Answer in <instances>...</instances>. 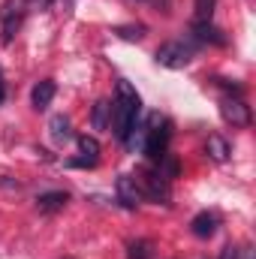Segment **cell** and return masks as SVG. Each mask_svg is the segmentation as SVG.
Segmentation results:
<instances>
[{
  "label": "cell",
  "mask_w": 256,
  "mask_h": 259,
  "mask_svg": "<svg viewBox=\"0 0 256 259\" xmlns=\"http://www.w3.org/2000/svg\"><path fill=\"white\" fill-rule=\"evenodd\" d=\"M118 199H121V205H127V208H136V205H139L142 190H139V181H136L133 175H121V178H118Z\"/></svg>",
  "instance_id": "cell-6"
},
{
  "label": "cell",
  "mask_w": 256,
  "mask_h": 259,
  "mask_svg": "<svg viewBox=\"0 0 256 259\" xmlns=\"http://www.w3.org/2000/svg\"><path fill=\"white\" fill-rule=\"evenodd\" d=\"M220 259H238V247L226 244V247H223V253H220Z\"/></svg>",
  "instance_id": "cell-18"
},
{
  "label": "cell",
  "mask_w": 256,
  "mask_h": 259,
  "mask_svg": "<svg viewBox=\"0 0 256 259\" xmlns=\"http://www.w3.org/2000/svg\"><path fill=\"white\" fill-rule=\"evenodd\" d=\"M154 61L166 69H184V66L193 61V49L181 39H172V42H163L154 55Z\"/></svg>",
  "instance_id": "cell-2"
},
{
  "label": "cell",
  "mask_w": 256,
  "mask_h": 259,
  "mask_svg": "<svg viewBox=\"0 0 256 259\" xmlns=\"http://www.w3.org/2000/svg\"><path fill=\"white\" fill-rule=\"evenodd\" d=\"M193 36H196L199 42H214V46H223V42H226L223 30H217L211 21H193Z\"/></svg>",
  "instance_id": "cell-9"
},
{
  "label": "cell",
  "mask_w": 256,
  "mask_h": 259,
  "mask_svg": "<svg viewBox=\"0 0 256 259\" xmlns=\"http://www.w3.org/2000/svg\"><path fill=\"white\" fill-rule=\"evenodd\" d=\"M24 12H27V0H3L0 6V24H3V46H9L24 21Z\"/></svg>",
  "instance_id": "cell-3"
},
{
  "label": "cell",
  "mask_w": 256,
  "mask_h": 259,
  "mask_svg": "<svg viewBox=\"0 0 256 259\" xmlns=\"http://www.w3.org/2000/svg\"><path fill=\"white\" fill-rule=\"evenodd\" d=\"M3 100H6V81H3V69H0V106H3Z\"/></svg>",
  "instance_id": "cell-19"
},
{
  "label": "cell",
  "mask_w": 256,
  "mask_h": 259,
  "mask_svg": "<svg viewBox=\"0 0 256 259\" xmlns=\"http://www.w3.org/2000/svg\"><path fill=\"white\" fill-rule=\"evenodd\" d=\"M139 115H142V100L136 94V88L130 81H118V97L112 103V133L127 142V136H133V130L139 124Z\"/></svg>",
  "instance_id": "cell-1"
},
{
  "label": "cell",
  "mask_w": 256,
  "mask_h": 259,
  "mask_svg": "<svg viewBox=\"0 0 256 259\" xmlns=\"http://www.w3.org/2000/svg\"><path fill=\"white\" fill-rule=\"evenodd\" d=\"M127 259H154V244L151 241H133L127 250Z\"/></svg>",
  "instance_id": "cell-15"
},
{
  "label": "cell",
  "mask_w": 256,
  "mask_h": 259,
  "mask_svg": "<svg viewBox=\"0 0 256 259\" xmlns=\"http://www.w3.org/2000/svg\"><path fill=\"white\" fill-rule=\"evenodd\" d=\"M214 3L217 0H196V12H193V21H211V15H214Z\"/></svg>",
  "instance_id": "cell-16"
},
{
  "label": "cell",
  "mask_w": 256,
  "mask_h": 259,
  "mask_svg": "<svg viewBox=\"0 0 256 259\" xmlns=\"http://www.w3.org/2000/svg\"><path fill=\"white\" fill-rule=\"evenodd\" d=\"M78 148H81V160H72V166H94L100 160V142L94 136H78Z\"/></svg>",
  "instance_id": "cell-10"
},
{
  "label": "cell",
  "mask_w": 256,
  "mask_h": 259,
  "mask_svg": "<svg viewBox=\"0 0 256 259\" xmlns=\"http://www.w3.org/2000/svg\"><path fill=\"white\" fill-rule=\"evenodd\" d=\"M94 130H106L109 124H112V103L109 100H100L97 106H94Z\"/></svg>",
  "instance_id": "cell-14"
},
{
  "label": "cell",
  "mask_w": 256,
  "mask_h": 259,
  "mask_svg": "<svg viewBox=\"0 0 256 259\" xmlns=\"http://www.w3.org/2000/svg\"><path fill=\"white\" fill-rule=\"evenodd\" d=\"M118 36H124V39H142L145 36V27L142 24H130V27H118Z\"/></svg>",
  "instance_id": "cell-17"
},
{
  "label": "cell",
  "mask_w": 256,
  "mask_h": 259,
  "mask_svg": "<svg viewBox=\"0 0 256 259\" xmlns=\"http://www.w3.org/2000/svg\"><path fill=\"white\" fill-rule=\"evenodd\" d=\"M136 181H139L142 196H148L154 202H163V205L169 202V178H163L160 169H142Z\"/></svg>",
  "instance_id": "cell-4"
},
{
  "label": "cell",
  "mask_w": 256,
  "mask_h": 259,
  "mask_svg": "<svg viewBox=\"0 0 256 259\" xmlns=\"http://www.w3.org/2000/svg\"><path fill=\"white\" fill-rule=\"evenodd\" d=\"M66 202H69V196H66L64 190H52V193L36 196V208H39L42 214H55V211H61Z\"/></svg>",
  "instance_id": "cell-11"
},
{
  "label": "cell",
  "mask_w": 256,
  "mask_h": 259,
  "mask_svg": "<svg viewBox=\"0 0 256 259\" xmlns=\"http://www.w3.org/2000/svg\"><path fill=\"white\" fill-rule=\"evenodd\" d=\"M55 81H49V78H42V81H36L33 84V94H30V103H33V109L36 112H42V109H49L52 106V100H55Z\"/></svg>",
  "instance_id": "cell-7"
},
{
  "label": "cell",
  "mask_w": 256,
  "mask_h": 259,
  "mask_svg": "<svg viewBox=\"0 0 256 259\" xmlns=\"http://www.w3.org/2000/svg\"><path fill=\"white\" fill-rule=\"evenodd\" d=\"M205 151H208V157H211V160H217V163H226V160H229V145H226V139H223V136H208Z\"/></svg>",
  "instance_id": "cell-13"
},
{
  "label": "cell",
  "mask_w": 256,
  "mask_h": 259,
  "mask_svg": "<svg viewBox=\"0 0 256 259\" xmlns=\"http://www.w3.org/2000/svg\"><path fill=\"white\" fill-rule=\"evenodd\" d=\"M49 133H52V142L55 145H66L72 139V130H69V118L66 115H55L49 121Z\"/></svg>",
  "instance_id": "cell-12"
},
{
  "label": "cell",
  "mask_w": 256,
  "mask_h": 259,
  "mask_svg": "<svg viewBox=\"0 0 256 259\" xmlns=\"http://www.w3.org/2000/svg\"><path fill=\"white\" fill-rule=\"evenodd\" d=\"M220 115H223V121L232 124V127H247V124H250V106H247L238 94L220 100Z\"/></svg>",
  "instance_id": "cell-5"
},
{
  "label": "cell",
  "mask_w": 256,
  "mask_h": 259,
  "mask_svg": "<svg viewBox=\"0 0 256 259\" xmlns=\"http://www.w3.org/2000/svg\"><path fill=\"white\" fill-rule=\"evenodd\" d=\"M190 229H193L196 238H211V235L217 232V214H211V211H199V214L193 217Z\"/></svg>",
  "instance_id": "cell-8"
}]
</instances>
